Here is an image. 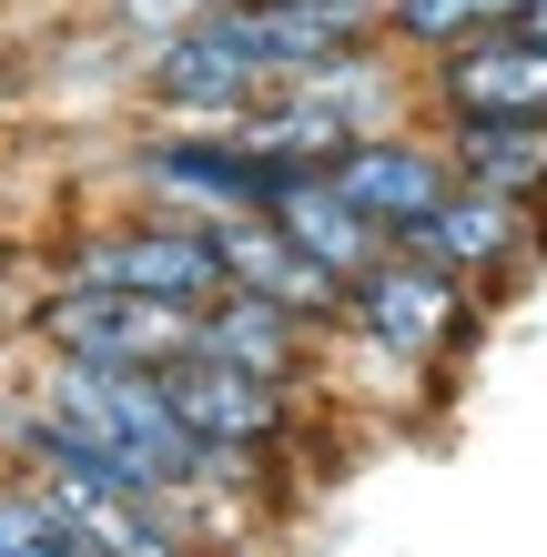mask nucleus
Segmentation results:
<instances>
[{
	"instance_id": "10",
	"label": "nucleus",
	"mask_w": 547,
	"mask_h": 557,
	"mask_svg": "<svg viewBox=\"0 0 547 557\" xmlns=\"http://www.w3.org/2000/svg\"><path fill=\"white\" fill-rule=\"evenodd\" d=\"M213 244H223V274H234L244 294H274V305H295L304 324H325V335L345 324V274L314 264L284 223H264V213H213Z\"/></svg>"
},
{
	"instance_id": "5",
	"label": "nucleus",
	"mask_w": 547,
	"mask_h": 557,
	"mask_svg": "<svg viewBox=\"0 0 547 557\" xmlns=\"http://www.w3.org/2000/svg\"><path fill=\"white\" fill-rule=\"evenodd\" d=\"M396 244L436 253V264L467 274L476 294H497V284H518V274L547 264V203H527V193H497V183H446Z\"/></svg>"
},
{
	"instance_id": "1",
	"label": "nucleus",
	"mask_w": 547,
	"mask_h": 557,
	"mask_svg": "<svg viewBox=\"0 0 547 557\" xmlns=\"http://www.w3.org/2000/svg\"><path fill=\"white\" fill-rule=\"evenodd\" d=\"M30 396L51 416H72L91 446H112L122 467L142 486H163V497H253V467H234L223 446H203L173 406L163 366H82V355H30Z\"/></svg>"
},
{
	"instance_id": "11",
	"label": "nucleus",
	"mask_w": 547,
	"mask_h": 557,
	"mask_svg": "<svg viewBox=\"0 0 547 557\" xmlns=\"http://www.w3.org/2000/svg\"><path fill=\"white\" fill-rule=\"evenodd\" d=\"M457 183H497V193H527L547 203V112H467V122H436Z\"/></svg>"
},
{
	"instance_id": "12",
	"label": "nucleus",
	"mask_w": 547,
	"mask_h": 557,
	"mask_svg": "<svg viewBox=\"0 0 547 557\" xmlns=\"http://www.w3.org/2000/svg\"><path fill=\"white\" fill-rule=\"evenodd\" d=\"M0 557H102V547H91L82 507L61 497L51 476L0 467Z\"/></svg>"
},
{
	"instance_id": "13",
	"label": "nucleus",
	"mask_w": 547,
	"mask_h": 557,
	"mask_svg": "<svg viewBox=\"0 0 547 557\" xmlns=\"http://www.w3.org/2000/svg\"><path fill=\"white\" fill-rule=\"evenodd\" d=\"M203 11H223V0H102V21L122 30V41H163V30H183V21H203Z\"/></svg>"
},
{
	"instance_id": "7",
	"label": "nucleus",
	"mask_w": 547,
	"mask_h": 557,
	"mask_svg": "<svg viewBox=\"0 0 547 557\" xmlns=\"http://www.w3.org/2000/svg\"><path fill=\"white\" fill-rule=\"evenodd\" d=\"M325 173L345 183V203H356V213L375 223V234L396 244L406 223L426 213L446 183H457V162H446V133H436L426 112H415V122H385V133H356V143H345V152L325 162Z\"/></svg>"
},
{
	"instance_id": "8",
	"label": "nucleus",
	"mask_w": 547,
	"mask_h": 557,
	"mask_svg": "<svg viewBox=\"0 0 547 557\" xmlns=\"http://www.w3.org/2000/svg\"><path fill=\"white\" fill-rule=\"evenodd\" d=\"M415 102L426 122H467V112H547V41L518 21L476 30V41L415 61Z\"/></svg>"
},
{
	"instance_id": "9",
	"label": "nucleus",
	"mask_w": 547,
	"mask_h": 557,
	"mask_svg": "<svg viewBox=\"0 0 547 557\" xmlns=\"http://www.w3.org/2000/svg\"><path fill=\"white\" fill-rule=\"evenodd\" d=\"M325 324H304L295 305H274V294H244L223 284L213 305H192V355H223V366L244 375H274V385H314L325 375Z\"/></svg>"
},
{
	"instance_id": "4",
	"label": "nucleus",
	"mask_w": 547,
	"mask_h": 557,
	"mask_svg": "<svg viewBox=\"0 0 547 557\" xmlns=\"http://www.w3.org/2000/svg\"><path fill=\"white\" fill-rule=\"evenodd\" d=\"M21 345L30 355H82V366H173V355H192V305H152V294L51 274L21 314Z\"/></svg>"
},
{
	"instance_id": "2",
	"label": "nucleus",
	"mask_w": 547,
	"mask_h": 557,
	"mask_svg": "<svg viewBox=\"0 0 547 557\" xmlns=\"http://www.w3.org/2000/svg\"><path fill=\"white\" fill-rule=\"evenodd\" d=\"M335 335L356 355H375V366H396V375H436V366H457V355L487 335V294H476L467 274H446L436 253L385 244L375 264L345 284V324Z\"/></svg>"
},
{
	"instance_id": "6",
	"label": "nucleus",
	"mask_w": 547,
	"mask_h": 557,
	"mask_svg": "<svg viewBox=\"0 0 547 557\" xmlns=\"http://www.w3.org/2000/svg\"><path fill=\"white\" fill-rule=\"evenodd\" d=\"M163 385H173V406H183L192 436L223 446V456H234V467H253V476H264L274 456L295 446V425H304V385L244 375V366H223V355H173Z\"/></svg>"
},
{
	"instance_id": "3",
	"label": "nucleus",
	"mask_w": 547,
	"mask_h": 557,
	"mask_svg": "<svg viewBox=\"0 0 547 557\" xmlns=\"http://www.w3.org/2000/svg\"><path fill=\"white\" fill-rule=\"evenodd\" d=\"M51 274L72 284H112V294H152V305H213L223 284V244H213V213H173V203H122V213H91L72 234H51Z\"/></svg>"
},
{
	"instance_id": "14",
	"label": "nucleus",
	"mask_w": 547,
	"mask_h": 557,
	"mask_svg": "<svg viewBox=\"0 0 547 557\" xmlns=\"http://www.w3.org/2000/svg\"><path fill=\"white\" fill-rule=\"evenodd\" d=\"M518 30H537V41H547V0H527V11H518Z\"/></svg>"
}]
</instances>
